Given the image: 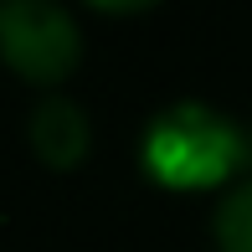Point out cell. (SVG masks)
Returning a JSON list of instances; mask_svg holds the SVG:
<instances>
[{
    "mask_svg": "<svg viewBox=\"0 0 252 252\" xmlns=\"http://www.w3.org/2000/svg\"><path fill=\"white\" fill-rule=\"evenodd\" d=\"M0 62L26 83H62L83 62V31L52 0H5L0 5Z\"/></svg>",
    "mask_w": 252,
    "mask_h": 252,
    "instance_id": "obj_2",
    "label": "cell"
},
{
    "mask_svg": "<svg viewBox=\"0 0 252 252\" xmlns=\"http://www.w3.org/2000/svg\"><path fill=\"white\" fill-rule=\"evenodd\" d=\"M216 252H252V180H237L211 216Z\"/></svg>",
    "mask_w": 252,
    "mask_h": 252,
    "instance_id": "obj_4",
    "label": "cell"
},
{
    "mask_svg": "<svg viewBox=\"0 0 252 252\" xmlns=\"http://www.w3.org/2000/svg\"><path fill=\"white\" fill-rule=\"evenodd\" d=\"M26 139L31 155L52 170H72L88 159V144H93V124L77 108L72 98H41L26 119Z\"/></svg>",
    "mask_w": 252,
    "mask_h": 252,
    "instance_id": "obj_3",
    "label": "cell"
},
{
    "mask_svg": "<svg viewBox=\"0 0 252 252\" xmlns=\"http://www.w3.org/2000/svg\"><path fill=\"white\" fill-rule=\"evenodd\" d=\"M139 165L159 190L201 196V190H232L247 165V134L232 113L211 103H170L139 134Z\"/></svg>",
    "mask_w": 252,
    "mask_h": 252,
    "instance_id": "obj_1",
    "label": "cell"
}]
</instances>
